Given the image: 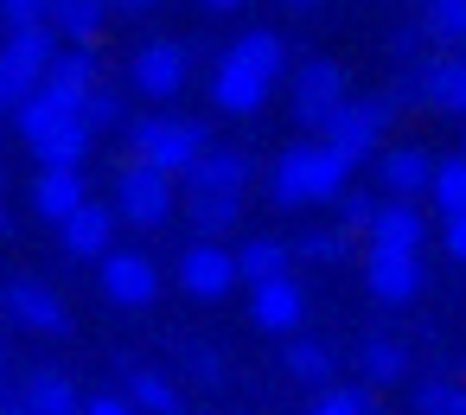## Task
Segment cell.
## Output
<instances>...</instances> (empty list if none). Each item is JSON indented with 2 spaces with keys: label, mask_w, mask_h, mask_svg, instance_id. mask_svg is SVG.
<instances>
[{
  "label": "cell",
  "mask_w": 466,
  "mask_h": 415,
  "mask_svg": "<svg viewBox=\"0 0 466 415\" xmlns=\"http://www.w3.org/2000/svg\"><path fill=\"white\" fill-rule=\"evenodd\" d=\"M288 7H319V0H288Z\"/></svg>",
  "instance_id": "obj_44"
},
{
  "label": "cell",
  "mask_w": 466,
  "mask_h": 415,
  "mask_svg": "<svg viewBox=\"0 0 466 415\" xmlns=\"http://www.w3.org/2000/svg\"><path fill=\"white\" fill-rule=\"evenodd\" d=\"M179 179H186V192H243V186H249V154H237V147H205Z\"/></svg>",
  "instance_id": "obj_17"
},
{
  "label": "cell",
  "mask_w": 466,
  "mask_h": 415,
  "mask_svg": "<svg viewBox=\"0 0 466 415\" xmlns=\"http://www.w3.org/2000/svg\"><path fill=\"white\" fill-rule=\"evenodd\" d=\"M58 230H65V256L96 262V256L116 243V205H90V198H84V205H77V211H71Z\"/></svg>",
  "instance_id": "obj_15"
},
{
  "label": "cell",
  "mask_w": 466,
  "mask_h": 415,
  "mask_svg": "<svg viewBox=\"0 0 466 415\" xmlns=\"http://www.w3.org/2000/svg\"><path fill=\"white\" fill-rule=\"evenodd\" d=\"M237 281H243V275H237V256H230L224 243H211V237H198V243L179 256V288H186L192 300H224Z\"/></svg>",
  "instance_id": "obj_9"
},
{
  "label": "cell",
  "mask_w": 466,
  "mask_h": 415,
  "mask_svg": "<svg viewBox=\"0 0 466 415\" xmlns=\"http://www.w3.org/2000/svg\"><path fill=\"white\" fill-rule=\"evenodd\" d=\"M268 96H275V84H268L256 65H243L237 52L218 58V71H211V103H218L224 116H256Z\"/></svg>",
  "instance_id": "obj_12"
},
{
  "label": "cell",
  "mask_w": 466,
  "mask_h": 415,
  "mask_svg": "<svg viewBox=\"0 0 466 415\" xmlns=\"http://www.w3.org/2000/svg\"><path fill=\"white\" fill-rule=\"evenodd\" d=\"M428 179H434V154L428 147H390L377 160V186L390 198H428Z\"/></svg>",
  "instance_id": "obj_18"
},
{
  "label": "cell",
  "mask_w": 466,
  "mask_h": 415,
  "mask_svg": "<svg viewBox=\"0 0 466 415\" xmlns=\"http://www.w3.org/2000/svg\"><path fill=\"white\" fill-rule=\"evenodd\" d=\"M415 77H421V103H434V109H447V116L466 122V52L434 58V65H421Z\"/></svg>",
  "instance_id": "obj_21"
},
{
  "label": "cell",
  "mask_w": 466,
  "mask_h": 415,
  "mask_svg": "<svg viewBox=\"0 0 466 415\" xmlns=\"http://www.w3.org/2000/svg\"><path fill=\"white\" fill-rule=\"evenodd\" d=\"M364 288H370V300H383V307H409V300L421 294V249H377V243H370V256H364Z\"/></svg>",
  "instance_id": "obj_8"
},
{
  "label": "cell",
  "mask_w": 466,
  "mask_h": 415,
  "mask_svg": "<svg viewBox=\"0 0 466 415\" xmlns=\"http://www.w3.org/2000/svg\"><path fill=\"white\" fill-rule=\"evenodd\" d=\"M20 409H33V415H71V409H84V396H77V383L65 370H33L20 383Z\"/></svg>",
  "instance_id": "obj_22"
},
{
  "label": "cell",
  "mask_w": 466,
  "mask_h": 415,
  "mask_svg": "<svg viewBox=\"0 0 466 415\" xmlns=\"http://www.w3.org/2000/svg\"><path fill=\"white\" fill-rule=\"evenodd\" d=\"M415 409H421V415H466V383L434 377V383H421V390H415Z\"/></svg>",
  "instance_id": "obj_34"
},
{
  "label": "cell",
  "mask_w": 466,
  "mask_h": 415,
  "mask_svg": "<svg viewBox=\"0 0 466 415\" xmlns=\"http://www.w3.org/2000/svg\"><path fill=\"white\" fill-rule=\"evenodd\" d=\"M460 154H466V128H460Z\"/></svg>",
  "instance_id": "obj_45"
},
{
  "label": "cell",
  "mask_w": 466,
  "mask_h": 415,
  "mask_svg": "<svg viewBox=\"0 0 466 415\" xmlns=\"http://www.w3.org/2000/svg\"><path fill=\"white\" fill-rule=\"evenodd\" d=\"M332 205H339V224H345L351 237H358V230H370V218H377V198H370V192H351V186H345Z\"/></svg>",
  "instance_id": "obj_35"
},
{
  "label": "cell",
  "mask_w": 466,
  "mask_h": 415,
  "mask_svg": "<svg viewBox=\"0 0 466 415\" xmlns=\"http://www.w3.org/2000/svg\"><path fill=\"white\" fill-rule=\"evenodd\" d=\"M84 198H90V192H84V173H77V167H39V179H33V211H39L46 224H65Z\"/></svg>",
  "instance_id": "obj_19"
},
{
  "label": "cell",
  "mask_w": 466,
  "mask_h": 415,
  "mask_svg": "<svg viewBox=\"0 0 466 415\" xmlns=\"http://www.w3.org/2000/svg\"><path fill=\"white\" fill-rule=\"evenodd\" d=\"M116 218H128L135 230H160L173 218V173H160L147 160H128L122 179H116Z\"/></svg>",
  "instance_id": "obj_5"
},
{
  "label": "cell",
  "mask_w": 466,
  "mask_h": 415,
  "mask_svg": "<svg viewBox=\"0 0 466 415\" xmlns=\"http://www.w3.org/2000/svg\"><path fill=\"white\" fill-rule=\"evenodd\" d=\"M345 186H351V167H345L326 141H294V147H281L275 167H268L275 205H332Z\"/></svg>",
  "instance_id": "obj_1"
},
{
  "label": "cell",
  "mask_w": 466,
  "mask_h": 415,
  "mask_svg": "<svg viewBox=\"0 0 466 415\" xmlns=\"http://www.w3.org/2000/svg\"><path fill=\"white\" fill-rule=\"evenodd\" d=\"M0 237H14V218H7V205H0Z\"/></svg>",
  "instance_id": "obj_43"
},
{
  "label": "cell",
  "mask_w": 466,
  "mask_h": 415,
  "mask_svg": "<svg viewBox=\"0 0 466 415\" xmlns=\"http://www.w3.org/2000/svg\"><path fill=\"white\" fill-rule=\"evenodd\" d=\"M84 122H90V128H122V96L96 84V90L84 96Z\"/></svg>",
  "instance_id": "obj_36"
},
{
  "label": "cell",
  "mask_w": 466,
  "mask_h": 415,
  "mask_svg": "<svg viewBox=\"0 0 466 415\" xmlns=\"http://www.w3.org/2000/svg\"><path fill=\"white\" fill-rule=\"evenodd\" d=\"M249 319H256L262 332H275V339L300 332V319H307V294H300V281H294V275L249 281Z\"/></svg>",
  "instance_id": "obj_11"
},
{
  "label": "cell",
  "mask_w": 466,
  "mask_h": 415,
  "mask_svg": "<svg viewBox=\"0 0 466 415\" xmlns=\"http://www.w3.org/2000/svg\"><path fill=\"white\" fill-rule=\"evenodd\" d=\"M128 147H135V160H147V167H160V173L179 179L211 147V128L186 122V116H141V122H128Z\"/></svg>",
  "instance_id": "obj_3"
},
{
  "label": "cell",
  "mask_w": 466,
  "mask_h": 415,
  "mask_svg": "<svg viewBox=\"0 0 466 415\" xmlns=\"http://www.w3.org/2000/svg\"><path fill=\"white\" fill-rule=\"evenodd\" d=\"M211 14H237V7H249V0H205Z\"/></svg>",
  "instance_id": "obj_41"
},
{
  "label": "cell",
  "mask_w": 466,
  "mask_h": 415,
  "mask_svg": "<svg viewBox=\"0 0 466 415\" xmlns=\"http://www.w3.org/2000/svg\"><path fill=\"white\" fill-rule=\"evenodd\" d=\"M84 409L90 415H122L128 409V390H96V396H84Z\"/></svg>",
  "instance_id": "obj_40"
},
{
  "label": "cell",
  "mask_w": 466,
  "mask_h": 415,
  "mask_svg": "<svg viewBox=\"0 0 466 415\" xmlns=\"http://www.w3.org/2000/svg\"><path fill=\"white\" fill-rule=\"evenodd\" d=\"M58 58V26L52 20H26L0 39V109L26 103L46 84V65Z\"/></svg>",
  "instance_id": "obj_2"
},
{
  "label": "cell",
  "mask_w": 466,
  "mask_h": 415,
  "mask_svg": "<svg viewBox=\"0 0 466 415\" xmlns=\"http://www.w3.org/2000/svg\"><path fill=\"white\" fill-rule=\"evenodd\" d=\"M390 128V96H370V103H339L326 122H319V141L345 160V167H364V160H377V135Z\"/></svg>",
  "instance_id": "obj_4"
},
{
  "label": "cell",
  "mask_w": 466,
  "mask_h": 415,
  "mask_svg": "<svg viewBox=\"0 0 466 415\" xmlns=\"http://www.w3.org/2000/svg\"><path fill=\"white\" fill-rule=\"evenodd\" d=\"M103 20H109V0H52V26L71 46H96Z\"/></svg>",
  "instance_id": "obj_24"
},
{
  "label": "cell",
  "mask_w": 466,
  "mask_h": 415,
  "mask_svg": "<svg viewBox=\"0 0 466 415\" xmlns=\"http://www.w3.org/2000/svg\"><path fill=\"white\" fill-rule=\"evenodd\" d=\"M370 402H377V396H370V383H332V377H326V383H319V396H313V409H319V415H370Z\"/></svg>",
  "instance_id": "obj_32"
},
{
  "label": "cell",
  "mask_w": 466,
  "mask_h": 415,
  "mask_svg": "<svg viewBox=\"0 0 466 415\" xmlns=\"http://www.w3.org/2000/svg\"><path fill=\"white\" fill-rule=\"evenodd\" d=\"M122 7H135V14H147V7H160V0H122Z\"/></svg>",
  "instance_id": "obj_42"
},
{
  "label": "cell",
  "mask_w": 466,
  "mask_h": 415,
  "mask_svg": "<svg viewBox=\"0 0 466 415\" xmlns=\"http://www.w3.org/2000/svg\"><path fill=\"white\" fill-rule=\"evenodd\" d=\"M186 377L192 383H224V358L205 351V345H186Z\"/></svg>",
  "instance_id": "obj_37"
},
{
  "label": "cell",
  "mask_w": 466,
  "mask_h": 415,
  "mask_svg": "<svg viewBox=\"0 0 466 415\" xmlns=\"http://www.w3.org/2000/svg\"><path fill=\"white\" fill-rule=\"evenodd\" d=\"M230 52H237L243 65H256L268 84H281V77H288V46H281V33H268V26L237 33V39H230Z\"/></svg>",
  "instance_id": "obj_25"
},
{
  "label": "cell",
  "mask_w": 466,
  "mask_h": 415,
  "mask_svg": "<svg viewBox=\"0 0 466 415\" xmlns=\"http://www.w3.org/2000/svg\"><path fill=\"white\" fill-rule=\"evenodd\" d=\"M46 96H58L65 109H84V96L96 90V58H90V46H71V52H58L52 65H46V84H39Z\"/></svg>",
  "instance_id": "obj_16"
},
{
  "label": "cell",
  "mask_w": 466,
  "mask_h": 415,
  "mask_svg": "<svg viewBox=\"0 0 466 415\" xmlns=\"http://www.w3.org/2000/svg\"><path fill=\"white\" fill-rule=\"evenodd\" d=\"M186 77H192V52H186V46H173V39L141 46V52H135V65H128V84H135L147 103H173V96L186 90Z\"/></svg>",
  "instance_id": "obj_6"
},
{
  "label": "cell",
  "mask_w": 466,
  "mask_h": 415,
  "mask_svg": "<svg viewBox=\"0 0 466 415\" xmlns=\"http://www.w3.org/2000/svg\"><path fill=\"white\" fill-rule=\"evenodd\" d=\"M345 249H351V230H300V243H294V256L300 262H345Z\"/></svg>",
  "instance_id": "obj_33"
},
{
  "label": "cell",
  "mask_w": 466,
  "mask_h": 415,
  "mask_svg": "<svg viewBox=\"0 0 466 415\" xmlns=\"http://www.w3.org/2000/svg\"><path fill=\"white\" fill-rule=\"evenodd\" d=\"M358 364H364V383H402L409 377V351L396 345V339H383V332H370L364 345H358Z\"/></svg>",
  "instance_id": "obj_26"
},
{
  "label": "cell",
  "mask_w": 466,
  "mask_h": 415,
  "mask_svg": "<svg viewBox=\"0 0 466 415\" xmlns=\"http://www.w3.org/2000/svg\"><path fill=\"white\" fill-rule=\"evenodd\" d=\"M441 243H447V256H453V262H466V211L441 218Z\"/></svg>",
  "instance_id": "obj_39"
},
{
  "label": "cell",
  "mask_w": 466,
  "mask_h": 415,
  "mask_svg": "<svg viewBox=\"0 0 466 415\" xmlns=\"http://www.w3.org/2000/svg\"><path fill=\"white\" fill-rule=\"evenodd\" d=\"M421 33L434 39V46H466V0H428L421 7Z\"/></svg>",
  "instance_id": "obj_31"
},
{
  "label": "cell",
  "mask_w": 466,
  "mask_h": 415,
  "mask_svg": "<svg viewBox=\"0 0 466 415\" xmlns=\"http://www.w3.org/2000/svg\"><path fill=\"white\" fill-rule=\"evenodd\" d=\"M0 294H7V313H14L26 332H65V326H71L65 300H58L46 281H33V275H20L14 288H0Z\"/></svg>",
  "instance_id": "obj_14"
},
{
  "label": "cell",
  "mask_w": 466,
  "mask_h": 415,
  "mask_svg": "<svg viewBox=\"0 0 466 415\" xmlns=\"http://www.w3.org/2000/svg\"><path fill=\"white\" fill-rule=\"evenodd\" d=\"M186 218L198 237H230L237 218H243V192H192L186 198Z\"/></svg>",
  "instance_id": "obj_23"
},
{
  "label": "cell",
  "mask_w": 466,
  "mask_h": 415,
  "mask_svg": "<svg viewBox=\"0 0 466 415\" xmlns=\"http://www.w3.org/2000/svg\"><path fill=\"white\" fill-rule=\"evenodd\" d=\"M288 90H294V122L319 135V122L345 103V71L332 58H307V65H294V84Z\"/></svg>",
  "instance_id": "obj_7"
},
{
  "label": "cell",
  "mask_w": 466,
  "mask_h": 415,
  "mask_svg": "<svg viewBox=\"0 0 466 415\" xmlns=\"http://www.w3.org/2000/svg\"><path fill=\"white\" fill-rule=\"evenodd\" d=\"M428 205H434L441 218L466 211V154H453V160H434V179H428Z\"/></svg>",
  "instance_id": "obj_29"
},
{
  "label": "cell",
  "mask_w": 466,
  "mask_h": 415,
  "mask_svg": "<svg viewBox=\"0 0 466 415\" xmlns=\"http://www.w3.org/2000/svg\"><path fill=\"white\" fill-rule=\"evenodd\" d=\"M364 237L377 249H421L428 243V218L415 211V198H390V205H377V218H370Z\"/></svg>",
  "instance_id": "obj_20"
},
{
  "label": "cell",
  "mask_w": 466,
  "mask_h": 415,
  "mask_svg": "<svg viewBox=\"0 0 466 415\" xmlns=\"http://www.w3.org/2000/svg\"><path fill=\"white\" fill-rule=\"evenodd\" d=\"M281 364H288V377H294V383H313V390L332 377V351H326L319 339H288Z\"/></svg>",
  "instance_id": "obj_30"
},
{
  "label": "cell",
  "mask_w": 466,
  "mask_h": 415,
  "mask_svg": "<svg viewBox=\"0 0 466 415\" xmlns=\"http://www.w3.org/2000/svg\"><path fill=\"white\" fill-rule=\"evenodd\" d=\"M0 20L26 26V20H52V0H0Z\"/></svg>",
  "instance_id": "obj_38"
},
{
  "label": "cell",
  "mask_w": 466,
  "mask_h": 415,
  "mask_svg": "<svg viewBox=\"0 0 466 415\" xmlns=\"http://www.w3.org/2000/svg\"><path fill=\"white\" fill-rule=\"evenodd\" d=\"M288 262H294V249H288V243H275V237H249V243L237 249V275H243V281L288 275Z\"/></svg>",
  "instance_id": "obj_27"
},
{
  "label": "cell",
  "mask_w": 466,
  "mask_h": 415,
  "mask_svg": "<svg viewBox=\"0 0 466 415\" xmlns=\"http://www.w3.org/2000/svg\"><path fill=\"white\" fill-rule=\"evenodd\" d=\"M90 141H96V128L84 122V109H65V116H52L26 147L39 154V167H84Z\"/></svg>",
  "instance_id": "obj_13"
},
{
  "label": "cell",
  "mask_w": 466,
  "mask_h": 415,
  "mask_svg": "<svg viewBox=\"0 0 466 415\" xmlns=\"http://www.w3.org/2000/svg\"><path fill=\"white\" fill-rule=\"evenodd\" d=\"M96 262H103V294H109L116 307H154L160 268H154L141 249H103Z\"/></svg>",
  "instance_id": "obj_10"
},
{
  "label": "cell",
  "mask_w": 466,
  "mask_h": 415,
  "mask_svg": "<svg viewBox=\"0 0 466 415\" xmlns=\"http://www.w3.org/2000/svg\"><path fill=\"white\" fill-rule=\"evenodd\" d=\"M128 409H154V415H179L186 396L173 390V377L160 370H128Z\"/></svg>",
  "instance_id": "obj_28"
},
{
  "label": "cell",
  "mask_w": 466,
  "mask_h": 415,
  "mask_svg": "<svg viewBox=\"0 0 466 415\" xmlns=\"http://www.w3.org/2000/svg\"><path fill=\"white\" fill-rule=\"evenodd\" d=\"M453 52H466V46H453Z\"/></svg>",
  "instance_id": "obj_46"
}]
</instances>
